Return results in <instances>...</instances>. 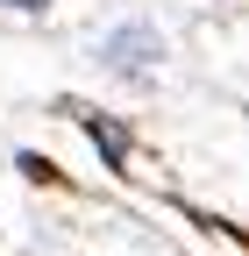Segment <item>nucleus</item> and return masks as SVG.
<instances>
[{
  "label": "nucleus",
  "mask_w": 249,
  "mask_h": 256,
  "mask_svg": "<svg viewBox=\"0 0 249 256\" xmlns=\"http://www.w3.org/2000/svg\"><path fill=\"white\" fill-rule=\"evenodd\" d=\"M171 57H178V28H171V14H157V8H128L121 22H107L100 36H92L100 78L128 86V92H157V86L171 78Z\"/></svg>",
  "instance_id": "nucleus-1"
},
{
  "label": "nucleus",
  "mask_w": 249,
  "mask_h": 256,
  "mask_svg": "<svg viewBox=\"0 0 249 256\" xmlns=\"http://www.w3.org/2000/svg\"><path fill=\"white\" fill-rule=\"evenodd\" d=\"M200 64L228 92V107L249 114V8H221L214 22H200Z\"/></svg>",
  "instance_id": "nucleus-2"
},
{
  "label": "nucleus",
  "mask_w": 249,
  "mask_h": 256,
  "mask_svg": "<svg viewBox=\"0 0 249 256\" xmlns=\"http://www.w3.org/2000/svg\"><path fill=\"white\" fill-rule=\"evenodd\" d=\"M57 14H72V0H0V22H22V28H43Z\"/></svg>",
  "instance_id": "nucleus-3"
}]
</instances>
